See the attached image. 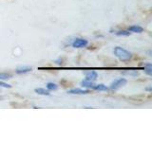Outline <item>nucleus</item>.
Returning <instances> with one entry per match:
<instances>
[{"instance_id": "2eb2a0df", "label": "nucleus", "mask_w": 152, "mask_h": 142, "mask_svg": "<svg viewBox=\"0 0 152 142\" xmlns=\"http://www.w3.org/2000/svg\"><path fill=\"white\" fill-rule=\"evenodd\" d=\"M0 87H4V88H11V87H12V85H11V84H9V83H4V82H2V80H0Z\"/></svg>"}, {"instance_id": "39448f33", "label": "nucleus", "mask_w": 152, "mask_h": 142, "mask_svg": "<svg viewBox=\"0 0 152 142\" xmlns=\"http://www.w3.org/2000/svg\"><path fill=\"white\" fill-rule=\"evenodd\" d=\"M98 78V74L96 71H89L87 74H86V80H91V82H94L96 80V79Z\"/></svg>"}, {"instance_id": "20e7f679", "label": "nucleus", "mask_w": 152, "mask_h": 142, "mask_svg": "<svg viewBox=\"0 0 152 142\" xmlns=\"http://www.w3.org/2000/svg\"><path fill=\"white\" fill-rule=\"evenodd\" d=\"M68 93L72 94V95H85V94H88V90L81 89V88H73V89L69 90Z\"/></svg>"}, {"instance_id": "f03ea898", "label": "nucleus", "mask_w": 152, "mask_h": 142, "mask_svg": "<svg viewBox=\"0 0 152 142\" xmlns=\"http://www.w3.org/2000/svg\"><path fill=\"white\" fill-rule=\"evenodd\" d=\"M126 83H127V80L125 78H120V79L114 80L113 82L110 83L109 89L110 90H118L119 88L125 86V85L126 84Z\"/></svg>"}, {"instance_id": "1a4fd4ad", "label": "nucleus", "mask_w": 152, "mask_h": 142, "mask_svg": "<svg viewBox=\"0 0 152 142\" xmlns=\"http://www.w3.org/2000/svg\"><path fill=\"white\" fill-rule=\"evenodd\" d=\"M35 93H37L38 95H42V96H50V93L48 89L45 88H36L35 90Z\"/></svg>"}, {"instance_id": "6e6552de", "label": "nucleus", "mask_w": 152, "mask_h": 142, "mask_svg": "<svg viewBox=\"0 0 152 142\" xmlns=\"http://www.w3.org/2000/svg\"><path fill=\"white\" fill-rule=\"evenodd\" d=\"M31 67L30 66H24V67H19L15 70V72L17 74H25L28 72H31Z\"/></svg>"}, {"instance_id": "0eeeda50", "label": "nucleus", "mask_w": 152, "mask_h": 142, "mask_svg": "<svg viewBox=\"0 0 152 142\" xmlns=\"http://www.w3.org/2000/svg\"><path fill=\"white\" fill-rule=\"evenodd\" d=\"M128 30L130 32H134V33H141L144 31V28L140 26H137V25H133V26H130L128 28Z\"/></svg>"}, {"instance_id": "f257e3e1", "label": "nucleus", "mask_w": 152, "mask_h": 142, "mask_svg": "<svg viewBox=\"0 0 152 142\" xmlns=\"http://www.w3.org/2000/svg\"><path fill=\"white\" fill-rule=\"evenodd\" d=\"M113 52H114V55H115L117 58L122 62H127V61L131 60V58H132L131 52H129L125 49H123V47H121V46L114 47Z\"/></svg>"}, {"instance_id": "f8f14e48", "label": "nucleus", "mask_w": 152, "mask_h": 142, "mask_svg": "<svg viewBox=\"0 0 152 142\" xmlns=\"http://www.w3.org/2000/svg\"><path fill=\"white\" fill-rule=\"evenodd\" d=\"M145 72L149 76L152 75V65H151V64H145Z\"/></svg>"}, {"instance_id": "7ed1b4c3", "label": "nucleus", "mask_w": 152, "mask_h": 142, "mask_svg": "<svg viewBox=\"0 0 152 142\" xmlns=\"http://www.w3.org/2000/svg\"><path fill=\"white\" fill-rule=\"evenodd\" d=\"M88 44V40L84 39V38H76V39H74V41L72 42L71 46L75 47V49H81V47L87 46Z\"/></svg>"}, {"instance_id": "423d86ee", "label": "nucleus", "mask_w": 152, "mask_h": 142, "mask_svg": "<svg viewBox=\"0 0 152 142\" xmlns=\"http://www.w3.org/2000/svg\"><path fill=\"white\" fill-rule=\"evenodd\" d=\"M81 85H82L83 87H85V88H92L93 89V87H94V83H93V82H91V80H83L82 82H81Z\"/></svg>"}, {"instance_id": "9d476101", "label": "nucleus", "mask_w": 152, "mask_h": 142, "mask_svg": "<svg viewBox=\"0 0 152 142\" xmlns=\"http://www.w3.org/2000/svg\"><path fill=\"white\" fill-rule=\"evenodd\" d=\"M94 90H98V91H108L109 88L107 86V85H104L103 83H100V84H95L94 87H93Z\"/></svg>"}, {"instance_id": "4468645a", "label": "nucleus", "mask_w": 152, "mask_h": 142, "mask_svg": "<svg viewBox=\"0 0 152 142\" xmlns=\"http://www.w3.org/2000/svg\"><path fill=\"white\" fill-rule=\"evenodd\" d=\"M11 78H12V75L11 74H8V73H0V80H8V79H11Z\"/></svg>"}, {"instance_id": "ddd939ff", "label": "nucleus", "mask_w": 152, "mask_h": 142, "mask_svg": "<svg viewBox=\"0 0 152 142\" xmlns=\"http://www.w3.org/2000/svg\"><path fill=\"white\" fill-rule=\"evenodd\" d=\"M115 34L118 36H129L131 32H129V30H119L115 32Z\"/></svg>"}, {"instance_id": "9b49d317", "label": "nucleus", "mask_w": 152, "mask_h": 142, "mask_svg": "<svg viewBox=\"0 0 152 142\" xmlns=\"http://www.w3.org/2000/svg\"><path fill=\"white\" fill-rule=\"evenodd\" d=\"M58 88V85L54 83H47V89L49 90V91H53V90H56Z\"/></svg>"}, {"instance_id": "dca6fc26", "label": "nucleus", "mask_w": 152, "mask_h": 142, "mask_svg": "<svg viewBox=\"0 0 152 142\" xmlns=\"http://www.w3.org/2000/svg\"><path fill=\"white\" fill-rule=\"evenodd\" d=\"M147 91H151V87H148V88H146Z\"/></svg>"}]
</instances>
